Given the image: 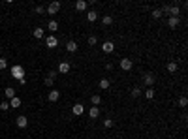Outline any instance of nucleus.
Wrapping results in <instances>:
<instances>
[{"mask_svg":"<svg viewBox=\"0 0 188 139\" xmlns=\"http://www.w3.org/2000/svg\"><path fill=\"white\" fill-rule=\"evenodd\" d=\"M177 70H179V64H177V62H169V64H168V72H169V73H175Z\"/></svg>","mask_w":188,"mask_h":139,"instance_id":"nucleus-23","label":"nucleus"},{"mask_svg":"<svg viewBox=\"0 0 188 139\" xmlns=\"http://www.w3.org/2000/svg\"><path fill=\"white\" fill-rule=\"evenodd\" d=\"M151 15H152V19H160V17H162V11L156 8V10H152V11H151Z\"/></svg>","mask_w":188,"mask_h":139,"instance_id":"nucleus-28","label":"nucleus"},{"mask_svg":"<svg viewBox=\"0 0 188 139\" xmlns=\"http://www.w3.org/2000/svg\"><path fill=\"white\" fill-rule=\"evenodd\" d=\"M10 109V102H0V111H8Z\"/></svg>","mask_w":188,"mask_h":139,"instance_id":"nucleus-30","label":"nucleus"},{"mask_svg":"<svg viewBox=\"0 0 188 139\" xmlns=\"http://www.w3.org/2000/svg\"><path fill=\"white\" fill-rule=\"evenodd\" d=\"M10 107H11V109L21 107V98H17V96H15V98H11V100H10Z\"/></svg>","mask_w":188,"mask_h":139,"instance_id":"nucleus-18","label":"nucleus"},{"mask_svg":"<svg viewBox=\"0 0 188 139\" xmlns=\"http://www.w3.org/2000/svg\"><path fill=\"white\" fill-rule=\"evenodd\" d=\"M132 66H134V60L132 58H122L121 60V70H124V72H130Z\"/></svg>","mask_w":188,"mask_h":139,"instance_id":"nucleus-5","label":"nucleus"},{"mask_svg":"<svg viewBox=\"0 0 188 139\" xmlns=\"http://www.w3.org/2000/svg\"><path fill=\"white\" fill-rule=\"evenodd\" d=\"M4 96H6V98H8V100H11V98H15V88H11V87H8V88H6V90H4Z\"/></svg>","mask_w":188,"mask_h":139,"instance_id":"nucleus-16","label":"nucleus"},{"mask_svg":"<svg viewBox=\"0 0 188 139\" xmlns=\"http://www.w3.org/2000/svg\"><path fill=\"white\" fill-rule=\"evenodd\" d=\"M102 23L106 25V26H109L111 23H113V17H111V15H103V17H102Z\"/></svg>","mask_w":188,"mask_h":139,"instance_id":"nucleus-25","label":"nucleus"},{"mask_svg":"<svg viewBox=\"0 0 188 139\" xmlns=\"http://www.w3.org/2000/svg\"><path fill=\"white\" fill-rule=\"evenodd\" d=\"M169 13H171V17H179V4L169 6Z\"/></svg>","mask_w":188,"mask_h":139,"instance_id":"nucleus-22","label":"nucleus"},{"mask_svg":"<svg viewBox=\"0 0 188 139\" xmlns=\"http://www.w3.org/2000/svg\"><path fill=\"white\" fill-rule=\"evenodd\" d=\"M58 98H60V92H58V90H51L49 96H47V100H49V102H58Z\"/></svg>","mask_w":188,"mask_h":139,"instance_id":"nucleus-12","label":"nucleus"},{"mask_svg":"<svg viewBox=\"0 0 188 139\" xmlns=\"http://www.w3.org/2000/svg\"><path fill=\"white\" fill-rule=\"evenodd\" d=\"M34 38H38V40H41L43 38V28H41V26H38V28H34Z\"/></svg>","mask_w":188,"mask_h":139,"instance_id":"nucleus-21","label":"nucleus"},{"mask_svg":"<svg viewBox=\"0 0 188 139\" xmlns=\"http://www.w3.org/2000/svg\"><path fill=\"white\" fill-rule=\"evenodd\" d=\"M88 45H96V43H98V38H96V36H88Z\"/></svg>","mask_w":188,"mask_h":139,"instance_id":"nucleus-31","label":"nucleus"},{"mask_svg":"<svg viewBox=\"0 0 188 139\" xmlns=\"http://www.w3.org/2000/svg\"><path fill=\"white\" fill-rule=\"evenodd\" d=\"M43 83H45V87H53V83H55V81H53L51 77H45V81H43Z\"/></svg>","mask_w":188,"mask_h":139,"instance_id":"nucleus-34","label":"nucleus"},{"mask_svg":"<svg viewBox=\"0 0 188 139\" xmlns=\"http://www.w3.org/2000/svg\"><path fill=\"white\" fill-rule=\"evenodd\" d=\"M45 45L49 47V49H55V47L58 45V38L55 36V34H51V36H47V40H45Z\"/></svg>","mask_w":188,"mask_h":139,"instance_id":"nucleus-3","label":"nucleus"},{"mask_svg":"<svg viewBox=\"0 0 188 139\" xmlns=\"http://www.w3.org/2000/svg\"><path fill=\"white\" fill-rule=\"evenodd\" d=\"M96 19H98V13H96L94 10H88L87 11V21H88V23H94Z\"/></svg>","mask_w":188,"mask_h":139,"instance_id":"nucleus-11","label":"nucleus"},{"mask_svg":"<svg viewBox=\"0 0 188 139\" xmlns=\"http://www.w3.org/2000/svg\"><path fill=\"white\" fill-rule=\"evenodd\" d=\"M75 10L77 11H85L87 10V2L85 0H77V2H75Z\"/></svg>","mask_w":188,"mask_h":139,"instance_id":"nucleus-17","label":"nucleus"},{"mask_svg":"<svg viewBox=\"0 0 188 139\" xmlns=\"http://www.w3.org/2000/svg\"><path fill=\"white\" fill-rule=\"evenodd\" d=\"M98 87H100L102 90H107V88L111 87V83H109V79H100V83H98Z\"/></svg>","mask_w":188,"mask_h":139,"instance_id":"nucleus-20","label":"nucleus"},{"mask_svg":"<svg viewBox=\"0 0 188 139\" xmlns=\"http://www.w3.org/2000/svg\"><path fill=\"white\" fill-rule=\"evenodd\" d=\"M154 94H156V92H154V88H152V87L145 90V96H147V100H152V98H154Z\"/></svg>","mask_w":188,"mask_h":139,"instance_id":"nucleus-24","label":"nucleus"},{"mask_svg":"<svg viewBox=\"0 0 188 139\" xmlns=\"http://www.w3.org/2000/svg\"><path fill=\"white\" fill-rule=\"evenodd\" d=\"M15 124H17L19 128H26V126H28V120H26L25 115H19L17 119H15Z\"/></svg>","mask_w":188,"mask_h":139,"instance_id":"nucleus-7","label":"nucleus"},{"mask_svg":"<svg viewBox=\"0 0 188 139\" xmlns=\"http://www.w3.org/2000/svg\"><path fill=\"white\" fill-rule=\"evenodd\" d=\"M77 43H75V41H68V43H66V51L68 53H75V51H77Z\"/></svg>","mask_w":188,"mask_h":139,"instance_id":"nucleus-15","label":"nucleus"},{"mask_svg":"<svg viewBox=\"0 0 188 139\" xmlns=\"http://www.w3.org/2000/svg\"><path fill=\"white\" fill-rule=\"evenodd\" d=\"M143 83L147 85V88H151L152 85H154V75H152V73H145V77H143Z\"/></svg>","mask_w":188,"mask_h":139,"instance_id":"nucleus-8","label":"nucleus"},{"mask_svg":"<svg viewBox=\"0 0 188 139\" xmlns=\"http://www.w3.org/2000/svg\"><path fill=\"white\" fill-rule=\"evenodd\" d=\"M141 92H143V90L139 88V87H134V88H132V98H137V96H141Z\"/></svg>","mask_w":188,"mask_h":139,"instance_id":"nucleus-26","label":"nucleus"},{"mask_svg":"<svg viewBox=\"0 0 188 139\" xmlns=\"http://www.w3.org/2000/svg\"><path fill=\"white\" fill-rule=\"evenodd\" d=\"M88 117H90V119H98V117H100V107L92 105V107H90V111H88Z\"/></svg>","mask_w":188,"mask_h":139,"instance_id":"nucleus-10","label":"nucleus"},{"mask_svg":"<svg viewBox=\"0 0 188 139\" xmlns=\"http://www.w3.org/2000/svg\"><path fill=\"white\" fill-rule=\"evenodd\" d=\"M8 68V60H6L4 57H0V72H2V70H6Z\"/></svg>","mask_w":188,"mask_h":139,"instance_id":"nucleus-29","label":"nucleus"},{"mask_svg":"<svg viewBox=\"0 0 188 139\" xmlns=\"http://www.w3.org/2000/svg\"><path fill=\"white\" fill-rule=\"evenodd\" d=\"M103 126H106V128H111V126H113V120H111V119H106V120H103Z\"/></svg>","mask_w":188,"mask_h":139,"instance_id":"nucleus-33","label":"nucleus"},{"mask_svg":"<svg viewBox=\"0 0 188 139\" xmlns=\"http://www.w3.org/2000/svg\"><path fill=\"white\" fill-rule=\"evenodd\" d=\"M58 10H60V2L58 0H55V2H51L49 6H47V13H49V15H57Z\"/></svg>","mask_w":188,"mask_h":139,"instance_id":"nucleus-2","label":"nucleus"},{"mask_svg":"<svg viewBox=\"0 0 188 139\" xmlns=\"http://www.w3.org/2000/svg\"><path fill=\"white\" fill-rule=\"evenodd\" d=\"M11 75H13V77H15L17 81H19V79H23L25 75H26V73H25V68L21 66V64H15V66H11Z\"/></svg>","mask_w":188,"mask_h":139,"instance_id":"nucleus-1","label":"nucleus"},{"mask_svg":"<svg viewBox=\"0 0 188 139\" xmlns=\"http://www.w3.org/2000/svg\"><path fill=\"white\" fill-rule=\"evenodd\" d=\"M72 113H73L75 117H79V115L85 113V107H83V103H75V105H72Z\"/></svg>","mask_w":188,"mask_h":139,"instance_id":"nucleus-6","label":"nucleus"},{"mask_svg":"<svg viewBox=\"0 0 188 139\" xmlns=\"http://www.w3.org/2000/svg\"><path fill=\"white\" fill-rule=\"evenodd\" d=\"M106 70H107V72H111V70H113V62H107V64H106Z\"/></svg>","mask_w":188,"mask_h":139,"instance_id":"nucleus-35","label":"nucleus"},{"mask_svg":"<svg viewBox=\"0 0 188 139\" xmlns=\"http://www.w3.org/2000/svg\"><path fill=\"white\" fill-rule=\"evenodd\" d=\"M102 51L103 53H106V55H109V53H113L115 51V43H113V41H103V43H102Z\"/></svg>","mask_w":188,"mask_h":139,"instance_id":"nucleus-4","label":"nucleus"},{"mask_svg":"<svg viewBox=\"0 0 188 139\" xmlns=\"http://www.w3.org/2000/svg\"><path fill=\"white\" fill-rule=\"evenodd\" d=\"M70 72V62H60L58 64V73H68Z\"/></svg>","mask_w":188,"mask_h":139,"instance_id":"nucleus-13","label":"nucleus"},{"mask_svg":"<svg viewBox=\"0 0 188 139\" xmlns=\"http://www.w3.org/2000/svg\"><path fill=\"white\" fill-rule=\"evenodd\" d=\"M36 13H40V15H43V13H45V8H43V6H36Z\"/></svg>","mask_w":188,"mask_h":139,"instance_id":"nucleus-32","label":"nucleus"},{"mask_svg":"<svg viewBox=\"0 0 188 139\" xmlns=\"http://www.w3.org/2000/svg\"><path fill=\"white\" fill-rule=\"evenodd\" d=\"M90 103H92V105H96V107H98L100 103H102V96H100V94H94L92 98H90Z\"/></svg>","mask_w":188,"mask_h":139,"instance_id":"nucleus-19","label":"nucleus"},{"mask_svg":"<svg viewBox=\"0 0 188 139\" xmlns=\"http://www.w3.org/2000/svg\"><path fill=\"white\" fill-rule=\"evenodd\" d=\"M188 105V98H186V96H181V98H179V107H186Z\"/></svg>","mask_w":188,"mask_h":139,"instance_id":"nucleus-27","label":"nucleus"},{"mask_svg":"<svg viewBox=\"0 0 188 139\" xmlns=\"http://www.w3.org/2000/svg\"><path fill=\"white\" fill-rule=\"evenodd\" d=\"M47 28H49L51 32H57L58 30V21H55V19H51L49 23H47Z\"/></svg>","mask_w":188,"mask_h":139,"instance_id":"nucleus-14","label":"nucleus"},{"mask_svg":"<svg viewBox=\"0 0 188 139\" xmlns=\"http://www.w3.org/2000/svg\"><path fill=\"white\" fill-rule=\"evenodd\" d=\"M179 23H181L179 17H169V19H168V26H169V28H177Z\"/></svg>","mask_w":188,"mask_h":139,"instance_id":"nucleus-9","label":"nucleus"}]
</instances>
